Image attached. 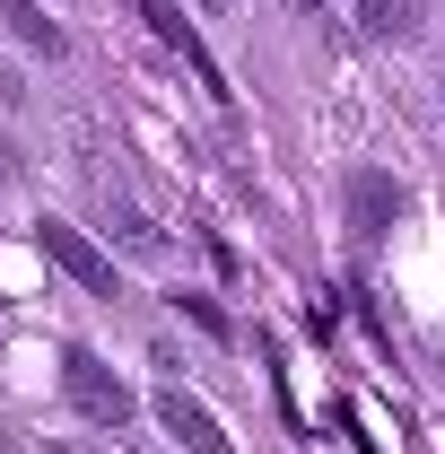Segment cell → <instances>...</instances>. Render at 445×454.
Instances as JSON below:
<instances>
[{
  "label": "cell",
  "mask_w": 445,
  "mask_h": 454,
  "mask_svg": "<svg viewBox=\"0 0 445 454\" xmlns=\"http://www.w3.org/2000/svg\"><path fill=\"white\" fill-rule=\"evenodd\" d=\"M61 402H70L88 428H122V419L140 411V394L113 376V367L88 349V340H70V349H61Z\"/></svg>",
  "instance_id": "cell-1"
},
{
  "label": "cell",
  "mask_w": 445,
  "mask_h": 454,
  "mask_svg": "<svg viewBox=\"0 0 445 454\" xmlns=\"http://www.w3.org/2000/svg\"><path fill=\"white\" fill-rule=\"evenodd\" d=\"M340 201H349V245H358V254H376V245L393 236V219L410 210V192H402L385 167H358L349 184H340Z\"/></svg>",
  "instance_id": "cell-2"
},
{
  "label": "cell",
  "mask_w": 445,
  "mask_h": 454,
  "mask_svg": "<svg viewBox=\"0 0 445 454\" xmlns=\"http://www.w3.org/2000/svg\"><path fill=\"white\" fill-rule=\"evenodd\" d=\"M35 245H44V262H53V271H70L88 297H122V288H113V254L88 236V227H70V219H35Z\"/></svg>",
  "instance_id": "cell-3"
},
{
  "label": "cell",
  "mask_w": 445,
  "mask_h": 454,
  "mask_svg": "<svg viewBox=\"0 0 445 454\" xmlns=\"http://www.w3.org/2000/svg\"><path fill=\"white\" fill-rule=\"evenodd\" d=\"M149 411H158V428H167V437H183V454H236L227 419H219L201 394H183V385H158V402H149Z\"/></svg>",
  "instance_id": "cell-4"
},
{
  "label": "cell",
  "mask_w": 445,
  "mask_h": 454,
  "mask_svg": "<svg viewBox=\"0 0 445 454\" xmlns=\"http://www.w3.org/2000/svg\"><path fill=\"white\" fill-rule=\"evenodd\" d=\"M131 9L149 18V35H158L167 53H183V61H192V79H201V88H210V97H219V106H227V79H219V61H210V44L192 35V18H183L175 0H131Z\"/></svg>",
  "instance_id": "cell-5"
},
{
  "label": "cell",
  "mask_w": 445,
  "mask_h": 454,
  "mask_svg": "<svg viewBox=\"0 0 445 454\" xmlns=\"http://www.w3.org/2000/svg\"><path fill=\"white\" fill-rule=\"evenodd\" d=\"M428 27V0H358V35H376V44H410Z\"/></svg>",
  "instance_id": "cell-6"
},
{
  "label": "cell",
  "mask_w": 445,
  "mask_h": 454,
  "mask_svg": "<svg viewBox=\"0 0 445 454\" xmlns=\"http://www.w3.org/2000/svg\"><path fill=\"white\" fill-rule=\"evenodd\" d=\"M0 18H9V35H18L27 53H61V27L35 9V0H0Z\"/></svg>",
  "instance_id": "cell-7"
},
{
  "label": "cell",
  "mask_w": 445,
  "mask_h": 454,
  "mask_svg": "<svg viewBox=\"0 0 445 454\" xmlns=\"http://www.w3.org/2000/svg\"><path fill=\"white\" fill-rule=\"evenodd\" d=\"M175 315H192V324H201V333H210V340H236V324H227V315H219V306H210V297H192V288L175 297Z\"/></svg>",
  "instance_id": "cell-8"
},
{
  "label": "cell",
  "mask_w": 445,
  "mask_h": 454,
  "mask_svg": "<svg viewBox=\"0 0 445 454\" xmlns=\"http://www.w3.org/2000/svg\"><path fill=\"white\" fill-rule=\"evenodd\" d=\"M35 454H79V446H70V437H44V446H35Z\"/></svg>",
  "instance_id": "cell-9"
},
{
  "label": "cell",
  "mask_w": 445,
  "mask_h": 454,
  "mask_svg": "<svg viewBox=\"0 0 445 454\" xmlns=\"http://www.w3.org/2000/svg\"><path fill=\"white\" fill-rule=\"evenodd\" d=\"M201 9H227V0H201Z\"/></svg>",
  "instance_id": "cell-10"
}]
</instances>
